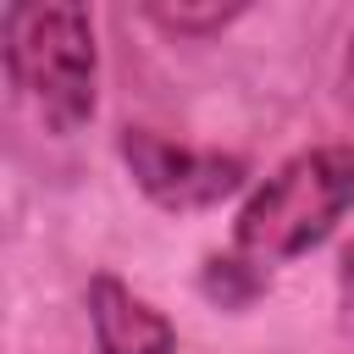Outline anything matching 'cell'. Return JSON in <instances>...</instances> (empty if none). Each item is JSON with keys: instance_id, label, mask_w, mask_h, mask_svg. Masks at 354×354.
Segmentation results:
<instances>
[{"instance_id": "1", "label": "cell", "mask_w": 354, "mask_h": 354, "mask_svg": "<svg viewBox=\"0 0 354 354\" xmlns=\"http://www.w3.org/2000/svg\"><path fill=\"white\" fill-rule=\"evenodd\" d=\"M0 55L11 94L55 138H72L94 122L100 100V50L94 17L77 0H17L0 11Z\"/></svg>"}, {"instance_id": "2", "label": "cell", "mask_w": 354, "mask_h": 354, "mask_svg": "<svg viewBox=\"0 0 354 354\" xmlns=\"http://www.w3.org/2000/svg\"><path fill=\"white\" fill-rule=\"evenodd\" d=\"M354 205V149L348 144H315L288 155L271 177H260L232 221V254L271 271L315 243L332 238V227Z\"/></svg>"}, {"instance_id": "3", "label": "cell", "mask_w": 354, "mask_h": 354, "mask_svg": "<svg viewBox=\"0 0 354 354\" xmlns=\"http://www.w3.org/2000/svg\"><path fill=\"white\" fill-rule=\"evenodd\" d=\"M116 149H122L138 194L160 210H210V205L232 199L249 177V166L238 155L194 149V144H177V138H160L155 127H122Z\"/></svg>"}, {"instance_id": "4", "label": "cell", "mask_w": 354, "mask_h": 354, "mask_svg": "<svg viewBox=\"0 0 354 354\" xmlns=\"http://www.w3.org/2000/svg\"><path fill=\"white\" fill-rule=\"evenodd\" d=\"M88 326L100 354H177V326L111 271L88 282Z\"/></svg>"}, {"instance_id": "5", "label": "cell", "mask_w": 354, "mask_h": 354, "mask_svg": "<svg viewBox=\"0 0 354 354\" xmlns=\"http://www.w3.org/2000/svg\"><path fill=\"white\" fill-rule=\"evenodd\" d=\"M144 17L160 28V33H177V39H210L221 28H232L243 17V6H216V0H177V6H144Z\"/></svg>"}, {"instance_id": "6", "label": "cell", "mask_w": 354, "mask_h": 354, "mask_svg": "<svg viewBox=\"0 0 354 354\" xmlns=\"http://www.w3.org/2000/svg\"><path fill=\"white\" fill-rule=\"evenodd\" d=\"M199 282H205V293H210L221 310H243L249 299H260V293H266V271H260V266H249L243 254H210Z\"/></svg>"}, {"instance_id": "7", "label": "cell", "mask_w": 354, "mask_h": 354, "mask_svg": "<svg viewBox=\"0 0 354 354\" xmlns=\"http://www.w3.org/2000/svg\"><path fill=\"white\" fill-rule=\"evenodd\" d=\"M337 321H343V332L354 337V243H348L343 260H337Z\"/></svg>"}, {"instance_id": "8", "label": "cell", "mask_w": 354, "mask_h": 354, "mask_svg": "<svg viewBox=\"0 0 354 354\" xmlns=\"http://www.w3.org/2000/svg\"><path fill=\"white\" fill-rule=\"evenodd\" d=\"M343 88L354 94V33H348V50H343Z\"/></svg>"}]
</instances>
